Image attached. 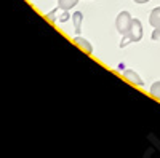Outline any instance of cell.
Instances as JSON below:
<instances>
[{
    "mask_svg": "<svg viewBox=\"0 0 160 158\" xmlns=\"http://www.w3.org/2000/svg\"><path fill=\"white\" fill-rule=\"evenodd\" d=\"M141 38H142V24H141L139 19H133L130 31H128L125 35H122L120 48H125V46L130 45V43H136V42L141 40Z\"/></svg>",
    "mask_w": 160,
    "mask_h": 158,
    "instance_id": "obj_1",
    "label": "cell"
},
{
    "mask_svg": "<svg viewBox=\"0 0 160 158\" xmlns=\"http://www.w3.org/2000/svg\"><path fill=\"white\" fill-rule=\"evenodd\" d=\"M131 22H133V18H131L130 13L128 11H120L117 19H115V27H117L118 34L125 35L130 31V27H131Z\"/></svg>",
    "mask_w": 160,
    "mask_h": 158,
    "instance_id": "obj_2",
    "label": "cell"
},
{
    "mask_svg": "<svg viewBox=\"0 0 160 158\" xmlns=\"http://www.w3.org/2000/svg\"><path fill=\"white\" fill-rule=\"evenodd\" d=\"M74 43H75L80 50H83L87 55H91V53H93V46H91V43L87 40V38H83V37H80V35L74 37Z\"/></svg>",
    "mask_w": 160,
    "mask_h": 158,
    "instance_id": "obj_3",
    "label": "cell"
},
{
    "mask_svg": "<svg viewBox=\"0 0 160 158\" xmlns=\"http://www.w3.org/2000/svg\"><path fill=\"white\" fill-rule=\"evenodd\" d=\"M123 77L127 78L128 82H131L133 85H136V86H144V82L141 80V77H139L135 70H125V72H123Z\"/></svg>",
    "mask_w": 160,
    "mask_h": 158,
    "instance_id": "obj_4",
    "label": "cell"
},
{
    "mask_svg": "<svg viewBox=\"0 0 160 158\" xmlns=\"http://www.w3.org/2000/svg\"><path fill=\"white\" fill-rule=\"evenodd\" d=\"M149 24L152 27H160V7H155L149 15Z\"/></svg>",
    "mask_w": 160,
    "mask_h": 158,
    "instance_id": "obj_5",
    "label": "cell"
},
{
    "mask_svg": "<svg viewBox=\"0 0 160 158\" xmlns=\"http://www.w3.org/2000/svg\"><path fill=\"white\" fill-rule=\"evenodd\" d=\"M72 22H74V31L75 34H80V31H82V22H83V15L82 11H75L72 15Z\"/></svg>",
    "mask_w": 160,
    "mask_h": 158,
    "instance_id": "obj_6",
    "label": "cell"
},
{
    "mask_svg": "<svg viewBox=\"0 0 160 158\" xmlns=\"http://www.w3.org/2000/svg\"><path fill=\"white\" fill-rule=\"evenodd\" d=\"M78 3V0H58V8L59 10H71Z\"/></svg>",
    "mask_w": 160,
    "mask_h": 158,
    "instance_id": "obj_7",
    "label": "cell"
},
{
    "mask_svg": "<svg viewBox=\"0 0 160 158\" xmlns=\"http://www.w3.org/2000/svg\"><path fill=\"white\" fill-rule=\"evenodd\" d=\"M151 94H152L155 99L160 101V82L152 83V86H151Z\"/></svg>",
    "mask_w": 160,
    "mask_h": 158,
    "instance_id": "obj_8",
    "label": "cell"
},
{
    "mask_svg": "<svg viewBox=\"0 0 160 158\" xmlns=\"http://www.w3.org/2000/svg\"><path fill=\"white\" fill-rule=\"evenodd\" d=\"M58 16H59V15H58V8H55L53 11H50L48 15H47V19L51 21V22H56V21H58Z\"/></svg>",
    "mask_w": 160,
    "mask_h": 158,
    "instance_id": "obj_9",
    "label": "cell"
},
{
    "mask_svg": "<svg viewBox=\"0 0 160 158\" xmlns=\"http://www.w3.org/2000/svg\"><path fill=\"white\" fill-rule=\"evenodd\" d=\"M69 10H62V13H61V15H59V18H58V21L59 22H66V21H68L69 19Z\"/></svg>",
    "mask_w": 160,
    "mask_h": 158,
    "instance_id": "obj_10",
    "label": "cell"
},
{
    "mask_svg": "<svg viewBox=\"0 0 160 158\" xmlns=\"http://www.w3.org/2000/svg\"><path fill=\"white\" fill-rule=\"evenodd\" d=\"M152 40H155V42L160 40V27H155V29H154V32H152Z\"/></svg>",
    "mask_w": 160,
    "mask_h": 158,
    "instance_id": "obj_11",
    "label": "cell"
},
{
    "mask_svg": "<svg viewBox=\"0 0 160 158\" xmlns=\"http://www.w3.org/2000/svg\"><path fill=\"white\" fill-rule=\"evenodd\" d=\"M135 2H136V3H148L149 0H135Z\"/></svg>",
    "mask_w": 160,
    "mask_h": 158,
    "instance_id": "obj_12",
    "label": "cell"
}]
</instances>
